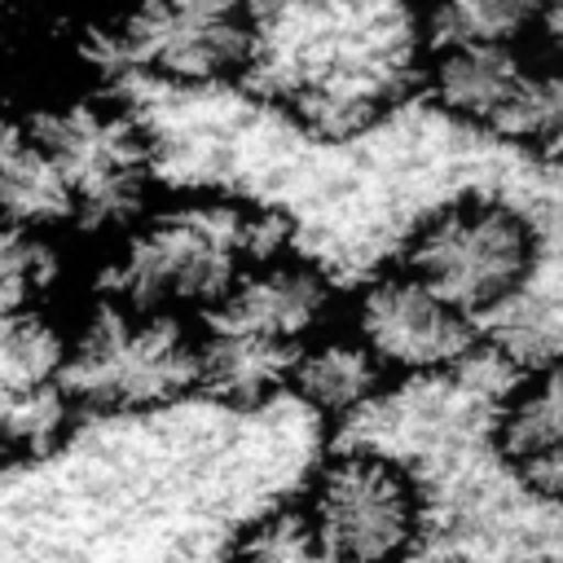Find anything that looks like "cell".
Segmentation results:
<instances>
[{"instance_id": "10", "label": "cell", "mask_w": 563, "mask_h": 563, "mask_svg": "<svg viewBox=\"0 0 563 563\" xmlns=\"http://www.w3.org/2000/svg\"><path fill=\"white\" fill-rule=\"evenodd\" d=\"M493 444L523 493L563 510V352L528 365L506 387Z\"/></svg>"}, {"instance_id": "15", "label": "cell", "mask_w": 563, "mask_h": 563, "mask_svg": "<svg viewBox=\"0 0 563 563\" xmlns=\"http://www.w3.org/2000/svg\"><path fill=\"white\" fill-rule=\"evenodd\" d=\"M537 158H563V53H537L510 136Z\"/></svg>"}, {"instance_id": "1", "label": "cell", "mask_w": 563, "mask_h": 563, "mask_svg": "<svg viewBox=\"0 0 563 563\" xmlns=\"http://www.w3.org/2000/svg\"><path fill=\"white\" fill-rule=\"evenodd\" d=\"M150 119L101 79L0 92V224L106 242L158 198Z\"/></svg>"}, {"instance_id": "5", "label": "cell", "mask_w": 563, "mask_h": 563, "mask_svg": "<svg viewBox=\"0 0 563 563\" xmlns=\"http://www.w3.org/2000/svg\"><path fill=\"white\" fill-rule=\"evenodd\" d=\"M57 391L79 418H145L198 391V334L189 317L88 295L62 317Z\"/></svg>"}, {"instance_id": "16", "label": "cell", "mask_w": 563, "mask_h": 563, "mask_svg": "<svg viewBox=\"0 0 563 563\" xmlns=\"http://www.w3.org/2000/svg\"><path fill=\"white\" fill-rule=\"evenodd\" d=\"M233 563H330L299 506H273L233 541Z\"/></svg>"}, {"instance_id": "4", "label": "cell", "mask_w": 563, "mask_h": 563, "mask_svg": "<svg viewBox=\"0 0 563 563\" xmlns=\"http://www.w3.org/2000/svg\"><path fill=\"white\" fill-rule=\"evenodd\" d=\"M339 321L330 273L295 246L255 260L198 321V391L255 409L286 391L295 356Z\"/></svg>"}, {"instance_id": "13", "label": "cell", "mask_w": 563, "mask_h": 563, "mask_svg": "<svg viewBox=\"0 0 563 563\" xmlns=\"http://www.w3.org/2000/svg\"><path fill=\"white\" fill-rule=\"evenodd\" d=\"M559 0H418L413 22L422 53L440 48H510L537 53Z\"/></svg>"}, {"instance_id": "7", "label": "cell", "mask_w": 563, "mask_h": 563, "mask_svg": "<svg viewBox=\"0 0 563 563\" xmlns=\"http://www.w3.org/2000/svg\"><path fill=\"white\" fill-rule=\"evenodd\" d=\"M400 268L479 321L501 312L532 282L537 229L501 198H453L413 224Z\"/></svg>"}, {"instance_id": "8", "label": "cell", "mask_w": 563, "mask_h": 563, "mask_svg": "<svg viewBox=\"0 0 563 563\" xmlns=\"http://www.w3.org/2000/svg\"><path fill=\"white\" fill-rule=\"evenodd\" d=\"M295 506L330 563H409L427 532L422 479L369 444L330 453Z\"/></svg>"}, {"instance_id": "12", "label": "cell", "mask_w": 563, "mask_h": 563, "mask_svg": "<svg viewBox=\"0 0 563 563\" xmlns=\"http://www.w3.org/2000/svg\"><path fill=\"white\" fill-rule=\"evenodd\" d=\"M391 378L387 369L369 356V347L343 325H325L299 356L290 369L286 391L299 396V405L325 422H352L361 418L369 405H378L387 396Z\"/></svg>"}, {"instance_id": "6", "label": "cell", "mask_w": 563, "mask_h": 563, "mask_svg": "<svg viewBox=\"0 0 563 563\" xmlns=\"http://www.w3.org/2000/svg\"><path fill=\"white\" fill-rule=\"evenodd\" d=\"M260 0H106L84 26L92 79L202 92L246 79Z\"/></svg>"}, {"instance_id": "14", "label": "cell", "mask_w": 563, "mask_h": 563, "mask_svg": "<svg viewBox=\"0 0 563 563\" xmlns=\"http://www.w3.org/2000/svg\"><path fill=\"white\" fill-rule=\"evenodd\" d=\"M75 277V242L0 224V317H62Z\"/></svg>"}, {"instance_id": "2", "label": "cell", "mask_w": 563, "mask_h": 563, "mask_svg": "<svg viewBox=\"0 0 563 563\" xmlns=\"http://www.w3.org/2000/svg\"><path fill=\"white\" fill-rule=\"evenodd\" d=\"M418 66L413 4L260 0L246 79L317 132H356L396 106Z\"/></svg>"}, {"instance_id": "11", "label": "cell", "mask_w": 563, "mask_h": 563, "mask_svg": "<svg viewBox=\"0 0 563 563\" xmlns=\"http://www.w3.org/2000/svg\"><path fill=\"white\" fill-rule=\"evenodd\" d=\"M532 57L537 53H510V48H440V53H422L418 84L444 119L471 132L510 136L532 75Z\"/></svg>"}, {"instance_id": "3", "label": "cell", "mask_w": 563, "mask_h": 563, "mask_svg": "<svg viewBox=\"0 0 563 563\" xmlns=\"http://www.w3.org/2000/svg\"><path fill=\"white\" fill-rule=\"evenodd\" d=\"M282 246V224L229 189L158 194L101 242L92 290L198 321L255 260Z\"/></svg>"}, {"instance_id": "9", "label": "cell", "mask_w": 563, "mask_h": 563, "mask_svg": "<svg viewBox=\"0 0 563 563\" xmlns=\"http://www.w3.org/2000/svg\"><path fill=\"white\" fill-rule=\"evenodd\" d=\"M343 325L369 347L391 383L453 374L479 347V321L457 312L400 264L356 286Z\"/></svg>"}]
</instances>
